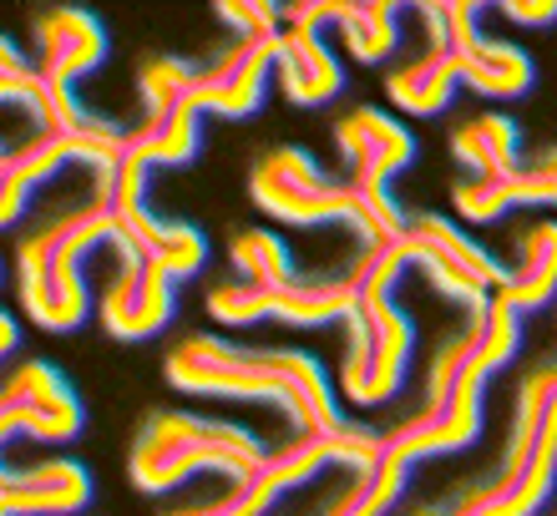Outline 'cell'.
I'll use <instances>...</instances> for the list:
<instances>
[{"instance_id": "15", "label": "cell", "mask_w": 557, "mask_h": 516, "mask_svg": "<svg viewBox=\"0 0 557 516\" xmlns=\"http://www.w3.org/2000/svg\"><path fill=\"white\" fill-rule=\"evenodd\" d=\"M278 30L274 36H253V41H228L208 66H198L193 106L213 112V117H253L269 97V76H274L278 61Z\"/></svg>"}, {"instance_id": "8", "label": "cell", "mask_w": 557, "mask_h": 516, "mask_svg": "<svg viewBox=\"0 0 557 516\" xmlns=\"http://www.w3.org/2000/svg\"><path fill=\"white\" fill-rule=\"evenodd\" d=\"M345 329L350 335H345V354H339V395L360 411L396 400L416 350V329L396 304V294L360 299V310L345 319Z\"/></svg>"}, {"instance_id": "21", "label": "cell", "mask_w": 557, "mask_h": 516, "mask_svg": "<svg viewBox=\"0 0 557 516\" xmlns=\"http://www.w3.org/2000/svg\"><path fill=\"white\" fill-rule=\"evenodd\" d=\"M492 299L507 304L517 319L547 310L557 299V223L553 218L517 234V264L507 268V279H502V289Z\"/></svg>"}, {"instance_id": "6", "label": "cell", "mask_w": 557, "mask_h": 516, "mask_svg": "<svg viewBox=\"0 0 557 516\" xmlns=\"http://www.w3.org/2000/svg\"><path fill=\"white\" fill-rule=\"evenodd\" d=\"M335 148H339V158H345V167H350L345 183H350L360 207H366V223H370V234H375V243L400 238L411 218L396 207L391 183L416 163L411 127H400L381 106H355V112H345V117L335 122Z\"/></svg>"}, {"instance_id": "1", "label": "cell", "mask_w": 557, "mask_h": 516, "mask_svg": "<svg viewBox=\"0 0 557 516\" xmlns=\"http://www.w3.org/2000/svg\"><path fill=\"white\" fill-rule=\"evenodd\" d=\"M162 369H168V385L183 395L274 405L299 436H330L345 426L335 385L305 350H259L223 335H188L173 344Z\"/></svg>"}, {"instance_id": "2", "label": "cell", "mask_w": 557, "mask_h": 516, "mask_svg": "<svg viewBox=\"0 0 557 516\" xmlns=\"http://www.w3.org/2000/svg\"><path fill=\"white\" fill-rule=\"evenodd\" d=\"M522 350V319L507 304H486V314L467 319L461 335L436 344L425 365V405L406 415L396 430H385V451L406 466L431 456H456L482 436V395L486 380Z\"/></svg>"}, {"instance_id": "5", "label": "cell", "mask_w": 557, "mask_h": 516, "mask_svg": "<svg viewBox=\"0 0 557 516\" xmlns=\"http://www.w3.org/2000/svg\"><path fill=\"white\" fill-rule=\"evenodd\" d=\"M385 451V436L370 426H345L330 430V436H294L289 445L269 451L264 466L244 481L213 496V502H193V506H177L168 516H269L289 491L309 487L314 476L324 471H350V476H366Z\"/></svg>"}, {"instance_id": "11", "label": "cell", "mask_w": 557, "mask_h": 516, "mask_svg": "<svg viewBox=\"0 0 557 516\" xmlns=\"http://www.w3.org/2000/svg\"><path fill=\"white\" fill-rule=\"evenodd\" d=\"M122 148H127V127H117V122L102 127V133H30L0 163V228L21 223L30 198L46 183H57L66 167L102 173V167H112L122 158Z\"/></svg>"}, {"instance_id": "30", "label": "cell", "mask_w": 557, "mask_h": 516, "mask_svg": "<svg viewBox=\"0 0 557 516\" xmlns=\"http://www.w3.org/2000/svg\"><path fill=\"white\" fill-rule=\"evenodd\" d=\"M219 21L234 30V41H253V36H274L284 26V5H269V0H219L213 5Z\"/></svg>"}, {"instance_id": "32", "label": "cell", "mask_w": 557, "mask_h": 516, "mask_svg": "<svg viewBox=\"0 0 557 516\" xmlns=\"http://www.w3.org/2000/svg\"><path fill=\"white\" fill-rule=\"evenodd\" d=\"M411 516H456L451 506H421V512H411Z\"/></svg>"}, {"instance_id": "3", "label": "cell", "mask_w": 557, "mask_h": 516, "mask_svg": "<svg viewBox=\"0 0 557 516\" xmlns=\"http://www.w3.org/2000/svg\"><path fill=\"white\" fill-rule=\"evenodd\" d=\"M117 243H122L117 223L91 192L82 203H61L51 218H41L15 243V299H21V314L46 335L82 329L91 314V289H87L91 253L102 249L117 253Z\"/></svg>"}, {"instance_id": "27", "label": "cell", "mask_w": 557, "mask_h": 516, "mask_svg": "<svg viewBox=\"0 0 557 516\" xmlns=\"http://www.w3.org/2000/svg\"><path fill=\"white\" fill-rule=\"evenodd\" d=\"M411 471L416 466H406L400 456L381 451V461H375L366 476H355L350 487L339 491L320 516H391L400 502V491H406V481H411Z\"/></svg>"}, {"instance_id": "17", "label": "cell", "mask_w": 557, "mask_h": 516, "mask_svg": "<svg viewBox=\"0 0 557 516\" xmlns=\"http://www.w3.org/2000/svg\"><path fill=\"white\" fill-rule=\"evenodd\" d=\"M91 506V471L72 456L0 466V516H76Z\"/></svg>"}, {"instance_id": "31", "label": "cell", "mask_w": 557, "mask_h": 516, "mask_svg": "<svg viewBox=\"0 0 557 516\" xmlns=\"http://www.w3.org/2000/svg\"><path fill=\"white\" fill-rule=\"evenodd\" d=\"M502 15L517 26H557V0H507Z\"/></svg>"}, {"instance_id": "4", "label": "cell", "mask_w": 557, "mask_h": 516, "mask_svg": "<svg viewBox=\"0 0 557 516\" xmlns=\"http://www.w3.org/2000/svg\"><path fill=\"white\" fill-rule=\"evenodd\" d=\"M269 445L234 420L193 411H152L127 451V476L143 496H168L193 476H228V487L264 466Z\"/></svg>"}, {"instance_id": "19", "label": "cell", "mask_w": 557, "mask_h": 516, "mask_svg": "<svg viewBox=\"0 0 557 516\" xmlns=\"http://www.w3.org/2000/svg\"><path fill=\"white\" fill-rule=\"evenodd\" d=\"M0 106H21L36 122V133H102V127H112V117H97L82 102H57L46 91L36 61L5 30H0Z\"/></svg>"}, {"instance_id": "26", "label": "cell", "mask_w": 557, "mask_h": 516, "mask_svg": "<svg viewBox=\"0 0 557 516\" xmlns=\"http://www.w3.org/2000/svg\"><path fill=\"white\" fill-rule=\"evenodd\" d=\"M198 117H203V112L193 102L173 106V112H152V117H143L137 127H127V142H133V152L147 167H188L193 158H198V148H203Z\"/></svg>"}, {"instance_id": "23", "label": "cell", "mask_w": 557, "mask_h": 516, "mask_svg": "<svg viewBox=\"0 0 557 516\" xmlns=\"http://www.w3.org/2000/svg\"><path fill=\"white\" fill-rule=\"evenodd\" d=\"M456 91H461V72H456L451 51L441 41H425L421 56H411L406 66L385 76V97L411 117H441L456 102Z\"/></svg>"}, {"instance_id": "20", "label": "cell", "mask_w": 557, "mask_h": 516, "mask_svg": "<svg viewBox=\"0 0 557 516\" xmlns=\"http://www.w3.org/2000/svg\"><path fill=\"white\" fill-rule=\"evenodd\" d=\"M274 76H278V91H284L294 106H324V102H335L339 87H345L339 56L324 46L320 30H305V26L278 30Z\"/></svg>"}, {"instance_id": "10", "label": "cell", "mask_w": 557, "mask_h": 516, "mask_svg": "<svg viewBox=\"0 0 557 516\" xmlns=\"http://www.w3.org/2000/svg\"><path fill=\"white\" fill-rule=\"evenodd\" d=\"M360 310L350 279H294V284H219L208 289V314L223 329L249 325H294V329H324L345 325Z\"/></svg>"}, {"instance_id": "33", "label": "cell", "mask_w": 557, "mask_h": 516, "mask_svg": "<svg viewBox=\"0 0 557 516\" xmlns=\"http://www.w3.org/2000/svg\"><path fill=\"white\" fill-rule=\"evenodd\" d=\"M5 152H11V148H5V142H0V163H5Z\"/></svg>"}, {"instance_id": "14", "label": "cell", "mask_w": 557, "mask_h": 516, "mask_svg": "<svg viewBox=\"0 0 557 516\" xmlns=\"http://www.w3.org/2000/svg\"><path fill=\"white\" fill-rule=\"evenodd\" d=\"M97 314H102L112 340H152V335H162V329L173 325L177 289L137 249L117 243V268L102 284V294H97Z\"/></svg>"}, {"instance_id": "29", "label": "cell", "mask_w": 557, "mask_h": 516, "mask_svg": "<svg viewBox=\"0 0 557 516\" xmlns=\"http://www.w3.org/2000/svg\"><path fill=\"white\" fill-rule=\"evenodd\" d=\"M193 81H198V66H193L188 56H173V51H162V56L143 61V72H137L143 117H152V112H173V106L193 102Z\"/></svg>"}, {"instance_id": "13", "label": "cell", "mask_w": 557, "mask_h": 516, "mask_svg": "<svg viewBox=\"0 0 557 516\" xmlns=\"http://www.w3.org/2000/svg\"><path fill=\"white\" fill-rule=\"evenodd\" d=\"M30 46H36V72H41L46 91L57 102H76V81L91 72H102L107 51V26L102 15H91L87 5H46L30 15Z\"/></svg>"}, {"instance_id": "18", "label": "cell", "mask_w": 557, "mask_h": 516, "mask_svg": "<svg viewBox=\"0 0 557 516\" xmlns=\"http://www.w3.org/2000/svg\"><path fill=\"white\" fill-rule=\"evenodd\" d=\"M284 26H305V30H339V41L350 46L355 61H385L400 46V11L385 0H299L284 5Z\"/></svg>"}, {"instance_id": "9", "label": "cell", "mask_w": 557, "mask_h": 516, "mask_svg": "<svg viewBox=\"0 0 557 516\" xmlns=\"http://www.w3.org/2000/svg\"><path fill=\"white\" fill-rule=\"evenodd\" d=\"M416 15H421L425 41H441L451 51L461 87L482 91V97H528L532 91V81H537L532 56L512 41L482 36V5H471V0H421Z\"/></svg>"}, {"instance_id": "24", "label": "cell", "mask_w": 557, "mask_h": 516, "mask_svg": "<svg viewBox=\"0 0 557 516\" xmlns=\"http://www.w3.org/2000/svg\"><path fill=\"white\" fill-rule=\"evenodd\" d=\"M517 152H522V133H517L512 117L502 112H482V117L461 122L451 133V158L471 173V183H497V177H512Z\"/></svg>"}, {"instance_id": "12", "label": "cell", "mask_w": 557, "mask_h": 516, "mask_svg": "<svg viewBox=\"0 0 557 516\" xmlns=\"http://www.w3.org/2000/svg\"><path fill=\"white\" fill-rule=\"evenodd\" d=\"M87 411L51 360H21L0 380V445L26 436L41 445H66L82 436Z\"/></svg>"}, {"instance_id": "25", "label": "cell", "mask_w": 557, "mask_h": 516, "mask_svg": "<svg viewBox=\"0 0 557 516\" xmlns=\"http://www.w3.org/2000/svg\"><path fill=\"white\" fill-rule=\"evenodd\" d=\"M406 228H411V234L421 238L425 249L436 253L441 264L451 268L456 279L476 284L482 294H497V289H502V279H507V268L497 264V253L482 249L476 238H467L451 218H441V213H416V218L406 223Z\"/></svg>"}, {"instance_id": "28", "label": "cell", "mask_w": 557, "mask_h": 516, "mask_svg": "<svg viewBox=\"0 0 557 516\" xmlns=\"http://www.w3.org/2000/svg\"><path fill=\"white\" fill-rule=\"evenodd\" d=\"M228 259L234 268L244 274V284H294V259H289V243L269 228H238L228 238Z\"/></svg>"}, {"instance_id": "7", "label": "cell", "mask_w": 557, "mask_h": 516, "mask_svg": "<svg viewBox=\"0 0 557 516\" xmlns=\"http://www.w3.org/2000/svg\"><path fill=\"white\" fill-rule=\"evenodd\" d=\"M249 198H253V207H264L269 218H278V223H294V228L345 223V228L360 238V249L375 243L355 188L324 173V167L314 163V152H305V148L264 152L249 173Z\"/></svg>"}, {"instance_id": "22", "label": "cell", "mask_w": 557, "mask_h": 516, "mask_svg": "<svg viewBox=\"0 0 557 516\" xmlns=\"http://www.w3.org/2000/svg\"><path fill=\"white\" fill-rule=\"evenodd\" d=\"M117 234L127 249H137L152 268H162L173 284L193 279L198 268L208 264V238L193 228V223H177V218H158L152 207L133 213L127 223H117Z\"/></svg>"}, {"instance_id": "16", "label": "cell", "mask_w": 557, "mask_h": 516, "mask_svg": "<svg viewBox=\"0 0 557 516\" xmlns=\"http://www.w3.org/2000/svg\"><path fill=\"white\" fill-rule=\"evenodd\" d=\"M557 491V405L547 411V426L532 445V456L512 476H492L482 487H467L456 516H537Z\"/></svg>"}]
</instances>
